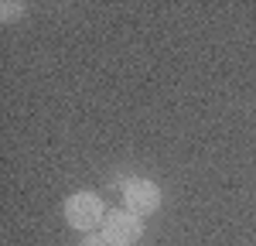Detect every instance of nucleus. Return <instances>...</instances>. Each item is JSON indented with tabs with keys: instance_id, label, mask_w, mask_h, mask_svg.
<instances>
[{
	"instance_id": "obj_1",
	"label": "nucleus",
	"mask_w": 256,
	"mask_h": 246,
	"mask_svg": "<svg viewBox=\"0 0 256 246\" xmlns=\"http://www.w3.org/2000/svg\"><path fill=\"white\" fill-rule=\"evenodd\" d=\"M65 219L68 226H76V229H96L102 219H106V208H102V198H99L96 192H76L68 202H65Z\"/></svg>"
},
{
	"instance_id": "obj_4",
	"label": "nucleus",
	"mask_w": 256,
	"mask_h": 246,
	"mask_svg": "<svg viewBox=\"0 0 256 246\" xmlns=\"http://www.w3.org/2000/svg\"><path fill=\"white\" fill-rule=\"evenodd\" d=\"M18 10H20V4H4V7H0L4 20H14V18H18Z\"/></svg>"
},
{
	"instance_id": "obj_5",
	"label": "nucleus",
	"mask_w": 256,
	"mask_h": 246,
	"mask_svg": "<svg viewBox=\"0 0 256 246\" xmlns=\"http://www.w3.org/2000/svg\"><path fill=\"white\" fill-rule=\"evenodd\" d=\"M82 246H113V243H110L106 236H86V243H82Z\"/></svg>"
},
{
	"instance_id": "obj_2",
	"label": "nucleus",
	"mask_w": 256,
	"mask_h": 246,
	"mask_svg": "<svg viewBox=\"0 0 256 246\" xmlns=\"http://www.w3.org/2000/svg\"><path fill=\"white\" fill-rule=\"evenodd\" d=\"M144 226H140V216H134L130 208H116L102 219V236L110 240L113 246H130L140 240Z\"/></svg>"
},
{
	"instance_id": "obj_3",
	"label": "nucleus",
	"mask_w": 256,
	"mask_h": 246,
	"mask_svg": "<svg viewBox=\"0 0 256 246\" xmlns=\"http://www.w3.org/2000/svg\"><path fill=\"white\" fill-rule=\"evenodd\" d=\"M123 198H126V205H130L134 216H150L160 205V188L154 182H147V178H137V182L126 184Z\"/></svg>"
}]
</instances>
